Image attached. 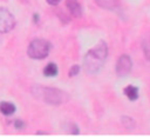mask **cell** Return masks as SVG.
I'll return each instance as SVG.
<instances>
[{
  "mask_svg": "<svg viewBox=\"0 0 150 139\" xmlns=\"http://www.w3.org/2000/svg\"><path fill=\"white\" fill-rule=\"evenodd\" d=\"M107 55H108L107 44L104 41H100L98 44H96V46L90 51H88L84 57L83 66L86 72L89 74L97 73L102 68Z\"/></svg>",
  "mask_w": 150,
  "mask_h": 139,
  "instance_id": "cell-1",
  "label": "cell"
},
{
  "mask_svg": "<svg viewBox=\"0 0 150 139\" xmlns=\"http://www.w3.org/2000/svg\"><path fill=\"white\" fill-rule=\"evenodd\" d=\"M38 20H39V15L35 13V14H34V22H38Z\"/></svg>",
  "mask_w": 150,
  "mask_h": 139,
  "instance_id": "cell-16",
  "label": "cell"
},
{
  "mask_svg": "<svg viewBox=\"0 0 150 139\" xmlns=\"http://www.w3.org/2000/svg\"><path fill=\"white\" fill-rule=\"evenodd\" d=\"M69 12L71 13V15H74L75 18H79L82 15V9H81V5L77 2V0H67L66 2Z\"/></svg>",
  "mask_w": 150,
  "mask_h": 139,
  "instance_id": "cell-6",
  "label": "cell"
},
{
  "mask_svg": "<svg viewBox=\"0 0 150 139\" xmlns=\"http://www.w3.org/2000/svg\"><path fill=\"white\" fill-rule=\"evenodd\" d=\"M0 112L5 115H11L15 112V105L12 102H7V101H2L0 104Z\"/></svg>",
  "mask_w": 150,
  "mask_h": 139,
  "instance_id": "cell-8",
  "label": "cell"
},
{
  "mask_svg": "<svg viewBox=\"0 0 150 139\" xmlns=\"http://www.w3.org/2000/svg\"><path fill=\"white\" fill-rule=\"evenodd\" d=\"M131 67H132V62H131L130 57L125 55V54L121 55L117 60V64H116V73L120 77H124V75L130 73Z\"/></svg>",
  "mask_w": 150,
  "mask_h": 139,
  "instance_id": "cell-5",
  "label": "cell"
},
{
  "mask_svg": "<svg viewBox=\"0 0 150 139\" xmlns=\"http://www.w3.org/2000/svg\"><path fill=\"white\" fill-rule=\"evenodd\" d=\"M25 123L22 121V120H20V119H16L15 121H14V127L15 128H18V130H21V128H23L25 127Z\"/></svg>",
  "mask_w": 150,
  "mask_h": 139,
  "instance_id": "cell-14",
  "label": "cell"
},
{
  "mask_svg": "<svg viewBox=\"0 0 150 139\" xmlns=\"http://www.w3.org/2000/svg\"><path fill=\"white\" fill-rule=\"evenodd\" d=\"M142 47H143V53H144V57L150 61V37L145 38L143 44H142Z\"/></svg>",
  "mask_w": 150,
  "mask_h": 139,
  "instance_id": "cell-11",
  "label": "cell"
},
{
  "mask_svg": "<svg viewBox=\"0 0 150 139\" xmlns=\"http://www.w3.org/2000/svg\"><path fill=\"white\" fill-rule=\"evenodd\" d=\"M38 134H47L46 132H38Z\"/></svg>",
  "mask_w": 150,
  "mask_h": 139,
  "instance_id": "cell-17",
  "label": "cell"
},
{
  "mask_svg": "<svg viewBox=\"0 0 150 139\" xmlns=\"http://www.w3.org/2000/svg\"><path fill=\"white\" fill-rule=\"evenodd\" d=\"M60 1H61V0H47V2H48L49 5H52V6H56Z\"/></svg>",
  "mask_w": 150,
  "mask_h": 139,
  "instance_id": "cell-15",
  "label": "cell"
},
{
  "mask_svg": "<svg viewBox=\"0 0 150 139\" xmlns=\"http://www.w3.org/2000/svg\"><path fill=\"white\" fill-rule=\"evenodd\" d=\"M124 94H125L131 101H134V100H136V99L138 98V88L130 85V86H128V87L124 88Z\"/></svg>",
  "mask_w": 150,
  "mask_h": 139,
  "instance_id": "cell-9",
  "label": "cell"
},
{
  "mask_svg": "<svg viewBox=\"0 0 150 139\" xmlns=\"http://www.w3.org/2000/svg\"><path fill=\"white\" fill-rule=\"evenodd\" d=\"M43 74L46 77H55L57 74V66L54 62H49L45 70H43Z\"/></svg>",
  "mask_w": 150,
  "mask_h": 139,
  "instance_id": "cell-10",
  "label": "cell"
},
{
  "mask_svg": "<svg viewBox=\"0 0 150 139\" xmlns=\"http://www.w3.org/2000/svg\"><path fill=\"white\" fill-rule=\"evenodd\" d=\"M50 45L45 39H34L27 49V54L32 59H45L49 53Z\"/></svg>",
  "mask_w": 150,
  "mask_h": 139,
  "instance_id": "cell-3",
  "label": "cell"
},
{
  "mask_svg": "<svg viewBox=\"0 0 150 139\" xmlns=\"http://www.w3.org/2000/svg\"><path fill=\"white\" fill-rule=\"evenodd\" d=\"M79 72H80V66H79V65H74V66L70 67L68 74H69V77H74V75H76Z\"/></svg>",
  "mask_w": 150,
  "mask_h": 139,
  "instance_id": "cell-13",
  "label": "cell"
},
{
  "mask_svg": "<svg viewBox=\"0 0 150 139\" xmlns=\"http://www.w3.org/2000/svg\"><path fill=\"white\" fill-rule=\"evenodd\" d=\"M95 2L101 8L109 9V11H114V9H116L118 7L117 0H95Z\"/></svg>",
  "mask_w": 150,
  "mask_h": 139,
  "instance_id": "cell-7",
  "label": "cell"
},
{
  "mask_svg": "<svg viewBox=\"0 0 150 139\" xmlns=\"http://www.w3.org/2000/svg\"><path fill=\"white\" fill-rule=\"evenodd\" d=\"M32 93L34 94L35 98L52 105H60L67 101L68 99V94L66 92L46 86H34L32 87Z\"/></svg>",
  "mask_w": 150,
  "mask_h": 139,
  "instance_id": "cell-2",
  "label": "cell"
},
{
  "mask_svg": "<svg viewBox=\"0 0 150 139\" xmlns=\"http://www.w3.org/2000/svg\"><path fill=\"white\" fill-rule=\"evenodd\" d=\"M15 26V19L6 8H0V33H7Z\"/></svg>",
  "mask_w": 150,
  "mask_h": 139,
  "instance_id": "cell-4",
  "label": "cell"
},
{
  "mask_svg": "<svg viewBox=\"0 0 150 139\" xmlns=\"http://www.w3.org/2000/svg\"><path fill=\"white\" fill-rule=\"evenodd\" d=\"M121 121H122L123 126L127 127V128H132V127L135 126V121H134V119L130 118V117H122V118H121Z\"/></svg>",
  "mask_w": 150,
  "mask_h": 139,
  "instance_id": "cell-12",
  "label": "cell"
}]
</instances>
